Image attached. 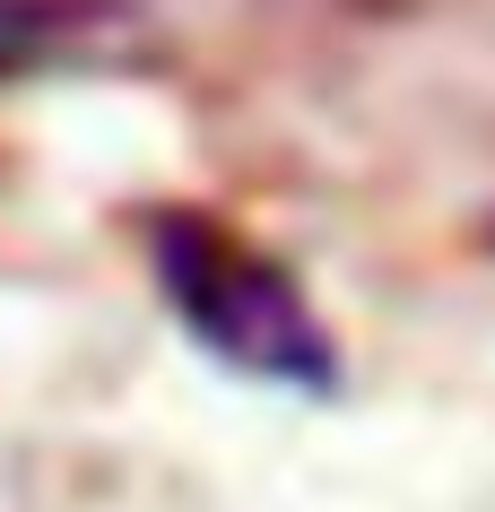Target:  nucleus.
<instances>
[{"label":"nucleus","mask_w":495,"mask_h":512,"mask_svg":"<svg viewBox=\"0 0 495 512\" xmlns=\"http://www.w3.org/2000/svg\"><path fill=\"white\" fill-rule=\"evenodd\" d=\"M148 270H157L174 322L192 330L226 374L270 382V391H304V400L339 391V348H330L322 313L235 226L192 217V209H157L148 217Z\"/></svg>","instance_id":"1"}]
</instances>
